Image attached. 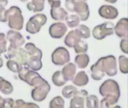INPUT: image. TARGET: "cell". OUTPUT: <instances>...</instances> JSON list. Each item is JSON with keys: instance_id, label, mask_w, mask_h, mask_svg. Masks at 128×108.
Wrapping results in <instances>:
<instances>
[{"instance_id": "37", "label": "cell", "mask_w": 128, "mask_h": 108, "mask_svg": "<svg viewBox=\"0 0 128 108\" xmlns=\"http://www.w3.org/2000/svg\"><path fill=\"white\" fill-rule=\"evenodd\" d=\"M76 0H65V7L70 12H74Z\"/></svg>"}, {"instance_id": "30", "label": "cell", "mask_w": 128, "mask_h": 108, "mask_svg": "<svg viewBox=\"0 0 128 108\" xmlns=\"http://www.w3.org/2000/svg\"><path fill=\"white\" fill-rule=\"evenodd\" d=\"M76 92H77V89L76 86L73 85H68L63 88L62 91V94L66 98H71L74 97V95Z\"/></svg>"}, {"instance_id": "47", "label": "cell", "mask_w": 128, "mask_h": 108, "mask_svg": "<svg viewBox=\"0 0 128 108\" xmlns=\"http://www.w3.org/2000/svg\"><path fill=\"white\" fill-rule=\"evenodd\" d=\"M79 1H85V0H79Z\"/></svg>"}, {"instance_id": "45", "label": "cell", "mask_w": 128, "mask_h": 108, "mask_svg": "<svg viewBox=\"0 0 128 108\" xmlns=\"http://www.w3.org/2000/svg\"><path fill=\"white\" fill-rule=\"evenodd\" d=\"M2 66H3V60H2V59L0 57V68H1Z\"/></svg>"}, {"instance_id": "11", "label": "cell", "mask_w": 128, "mask_h": 108, "mask_svg": "<svg viewBox=\"0 0 128 108\" xmlns=\"http://www.w3.org/2000/svg\"><path fill=\"white\" fill-rule=\"evenodd\" d=\"M68 27L62 22H58L52 23L49 28L50 35L52 38L58 39L62 38L67 32Z\"/></svg>"}, {"instance_id": "39", "label": "cell", "mask_w": 128, "mask_h": 108, "mask_svg": "<svg viewBox=\"0 0 128 108\" xmlns=\"http://www.w3.org/2000/svg\"><path fill=\"white\" fill-rule=\"evenodd\" d=\"M6 9L4 6H0V22L6 23L7 17H6Z\"/></svg>"}, {"instance_id": "29", "label": "cell", "mask_w": 128, "mask_h": 108, "mask_svg": "<svg viewBox=\"0 0 128 108\" xmlns=\"http://www.w3.org/2000/svg\"><path fill=\"white\" fill-rule=\"evenodd\" d=\"M66 23L68 27L70 28H75L79 26L80 22V18L76 14H70L68 15L65 20Z\"/></svg>"}, {"instance_id": "26", "label": "cell", "mask_w": 128, "mask_h": 108, "mask_svg": "<svg viewBox=\"0 0 128 108\" xmlns=\"http://www.w3.org/2000/svg\"><path fill=\"white\" fill-rule=\"evenodd\" d=\"M6 65H7V68H8V70H10L11 72L17 73V74L24 67L21 63H20L19 62H17L16 60H14V59H8Z\"/></svg>"}, {"instance_id": "5", "label": "cell", "mask_w": 128, "mask_h": 108, "mask_svg": "<svg viewBox=\"0 0 128 108\" xmlns=\"http://www.w3.org/2000/svg\"><path fill=\"white\" fill-rule=\"evenodd\" d=\"M95 64L109 77H113L117 74V63L114 56L101 57Z\"/></svg>"}, {"instance_id": "20", "label": "cell", "mask_w": 128, "mask_h": 108, "mask_svg": "<svg viewBox=\"0 0 128 108\" xmlns=\"http://www.w3.org/2000/svg\"><path fill=\"white\" fill-rule=\"evenodd\" d=\"M45 0H32L26 5L27 9L33 12H41L44 9Z\"/></svg>"}, {"instance_id": "43", "label": "cell", "mask_w": 128, "mask_h": 108, "mask_svg": "<svg viewBox=\"0 0 128 108\" xmlns=\"http://www.w3.org/2000/svg\"><path fill=\"white\" fill-rule=\"evenodd\" d=\"M0 108H4V98L0 95Z\"/></svg>"}, {"instance_id": "19", "label": "cell", "mask_w": 128, "mask_h": 108, "mask_svg": "<svg viewBox=\"0 0 128 108\" xmlns=\"http://www.w3.org/2000/svg\"><path fill=\"white\" fill-rule=\"evenodd\" d=\"M26 67L33 71H40L43 67L41 59L36 56H29L26 64Z\"/></svg>"}, {"instance_id": "6", "label": "cell", "mask_w": 128, "mask_h": 108, "mask_svg": "<svg viewBox=\"0 0 128 108\" xmlns=\"http://www.w3.org/2000/svg\"><path fill=\"white\" fill-rule=\"evenodd\" d=\"M50 89H51L50 85L45 80L44 82L35 86L34 89L32 90L31 96L32 100L36 102H40L44 101L47 95L49 94Z\"/></svg>"}, {"instance_id": "25", "label": "cell", "mask_w": 128, "mask_h": 108, "mask_svg": "<svg viewBox=\"0 0 128 108\" xmlns=\"http://www.w3.org/2000/svg\"><path fill=\"white\" fill-rule=\"evenodd\" d=\"M52 81L53 83V84L56 86H64L68 81L64 79L62 73L61 71H56L52 76Z\"/></svg>"}, {"instance_id": "14", "label": "cell", "mask_w": 128, "mask_h": 108, "mask_svg": "<svg viewBox=\"0 0 128 108\" xmlns=\"http://www.w3.org/2000/svg\"><path fill=\"white\" fill-rule=\"evenodd\" d=\"M74 12L80 17V20L86 21L89 17V8L85 1H76L74 8Z\"/></svg>"}, {"instance_id": "23", "label": "cell", "mask_w": 128, "mask_h": 108, "mask_svg": "<svg viewBox=\"0 0 128 108\" xmlns=\"http://www.w3.org/2000/svg\"><path fill=\"white\" fill-rule=\"evenodd\" d=\"M13 91H14V87L12 84L9 81L0 77V92L4 95H10L13 92Z\"/></svg>"}, {"instance_id": "9", "label": "cell", "mask_w": 128, "mask_h": 108, "mask_svg": "<svg viewBox=\"0 0 128 108\" xmlns=\"http://www.w3.org/2000/svg\"><path fill=\"white\" fill-rule=\"evenodd\" d=\"M52 62L56 65H64L70 59L68 50L64 47H57L52 53Z\"/></svg>"}, {"instance_id": "1", "label": "cell", "mask_w": 128, "mask_h": 108, "mask_svg": "<svg viewBox=\"0 0 128 108\" xmlns=\"http://www.w3.org/2000/svg\"><path fill=\"white\" fill-rule=\"evenodd\" d=\"M100 94L104 97L100 102V107L108 108L116 104L120 98L121 92L118 83L114 80H106L99 89Z\"/></svg>"}, {"instance_id": "32", "label": "cell", "mask_w": 128, "mask_h": 108, "mask_svg": "<svg viewBox=\"0 0 128 108\" xmlns=\"http://www.w3.org/2000/svg\"><path fill=\"white\" fill-rule=\"evenodd\" d=\"M88 44L81 39L78 41L74 46V50L76 53H85L88 51Z\"/></svg>"}, {"instance_id": "28", "label": "cell", "mask_w": 128, "mask_h": 108, "mask_svg": "<svg viewBox=\"0 0 128 108\" xmlns=\"http://www.w3.org/2000/svg\"><path fill=\"white\" fill-rule=\"evenodd\" d=\"M91 75L94 80H100L105 76V73L94 64L91 67Z\"/></svg>"}, {"instance_id": "36", "label": "cell", "mask_w": 128, "mask_h": 108, "mask_svg": "<svg viewBox=\"0 0 128 108\" xmlns=\"http://www.w3.org/2000/svg\"><path fill=\"white\" fill-rule=\"evenodd\" d=\"M7 38L4 33L0 32V55L5 53L7 50Z\"/></svg>"}, {"instance_id": "21", "label": "cell", "mask_w": 128, "mask_h": 108, "mask_svg": "<svg viewBox=\"0 0 128 108\" xmlns=\"http://www.w3.org/2000/svg\"><path fill=\"white\" fill-rule=\"evenodd\" d=\"M24 48L28 52V56H36V57H39L42 59V56H43L42 51L39 48H38L33 43H31V42L26 43L25 44Z\"/></svg>"}, {"instance_id": "35", "label": "cell", "mask_w": 128, "mask_h": 108, "mask_svg": "<svg viewBox=\"0 0 128 108\" xmlns=\"http://www.w3.org/2000/svg\"><path fill=\"white\" fill-rule=\"evenodd\" d=\"M119 68L123 74L128 73V58L125 56H119Z\"/></svg>"}, {"instance_id": "18", "label": "cell", "mask_w": 128, "mask_h": 108, "mask_svg": "<svg viewBox=\"0 0 128 108\" xmlns=\"http://www.w3.org/2000/svg\"><path fill=\"white\" fill-rule=\"evenodd\" d=\"M88 81H89V79H88L87 74L84 71H82L78 72L75 75L73 80V83L77 86H83L87 85Z\"/></svg>"}, {"instance_id": "42", "label": "cell", "mask_w": 128, "mask_h": 108, "mask_svg": "<svg viewBox=\"0 0 128 108\" xmlns=\"http://www.w3.org/2000/svg\"><path fill=\"white\" fill-rule=\"evenodd\" d=\"M8 4V0H0V6H4L6 7Z\"/></svg>"}, {"instance_id": "8", "label": "cell", "mask_w": 128, "mask_h": 108, "mask_svg": "<svg viewBox=\"0 0 128 108\" xmlns=\"http://www.w3.org/2000/svg\"><path fill=\"white\" fill-rule=\"evenodd\" d=\"M7 59H14L21 63L23 66H26L28 54L25 48L19 47L16 49H8L7 53L4 55Z\"/></svg>"}, {"instance_id": "13", "label": "cell", "mask_w": 128, "mask_h": 108, "mask_svg": "<svg viewBox=\"0 0 128 108\" xmlns=\"http://www.w3.org/2000/svg\"><path fill=\"white\" fill-rule=\"evenodd\" d=\"M99 15L105 19H110L114 20L118 15V11L116 8L109 5H104L100 6L98 10Z\"/></svg>"}, {"instance_id": "17", "label": "cell", "mask_w": 128, "mask_h": 108, "mask_svg": "<svg viewBox=\"0 0 128 108\" xmlns=\"http://www.w3.org/2000/svg\"><path fill=\"white\" fill-rule=\"evenodd\" d=\"M76 72V67L74 63H68L62 70V73L67 81L73 80Z\"/></svg>"}, {"instance_id": "16", "label": "cell", "mask_w": 128, "mask_h": 108, "mask_svg": "<svg viewBox=\"0 0 128 108\" xmlns=\"http://www.w3.org/2000/svg\"><path fill=\"white\" fill-rule=\"evenodd\" d=\"M50 15L54 20L56 21H64L68 16V12L62 7L51 8Z\"/></svg>"}, {"instance_id": "31", "label": "cell", "mask_w": 128, "mask_h": 108, "mask_svg": "<svg viewBox=\"0 0 128 108\" xmlns=\"http://www.w3.org/2000/svg\"><path fill=\"white\" fill-rule=\"evenodd\" d=\"M14 108H38L39 106L35 103L32 102H26L22 99L16 100L14 102Z\"/></svg>"}, {"instance_id": "27", "label": "cell", "mask_w": 128, "mask_h": 108, "mask_svg": "<svg viewBox=\"0 0 128 108\" xmlns=\"http://www.w3.org/2000/svg\"><path fill=\"white\" fill-rule=\"evenodd\" d=\"M75 32L80 38L83 39L88 38L91 35L90 29L86 25H80L77 29H75Z\"/></svg>"}, {"instance_id": "34", "label": "cell", "mask_w": 128, "mask_h": 108, "mask_svg": "<svg viewBox=\"0 0 128 108\" xmlns=\"http://www.w3.org/2000/svg\"><path fill=\"white\" fill-rule=\"evenodd\" d=\"M64 100L61 96H56L53 98L50 102V108H64Z\"/></svg>"}, {"instance_id": "4", "label": "cell", "mask_w": 128, "mask_h": 108, "mask_svg": "<svg viewBox=\"0 0 128 108\" xmlns=\"http://www.w3.org/2000/svg\"><path fill=\"white\" fill-rule=\"evenodd\" d=\"M46 21L47 17L45 14L38 13L29 18L26 25V30L29 34H37L46 24Z\"/></svg>"}, {"instance_id": "12", "label": "cell", "mask_w": 128, "mask_h": 108, "mask_svg": "<svg viewBox=\"0 0 128 108\" xmlns=\"http://www.w3.org/2000/svg\"><path fill=\"white\" fill-rule=\"evenodd\" d=\"M88 96V92L85 89L77 91L70 101V108H83L85 107V100Z\"/></svg>"}, {"instance_id": "24", "label": "cell", "mask_w": 128, "mask_h": 108, "mask_svg": "<svg viewBox=\"0 0 128 108\" xmlns=\"http://www.w3.org/2000/svg\"><path fill=\"white\" fill-rule=\"evenodd\" d=\"M75 63L80 68H85L89 63V56L87 54H79L75 57Z\"/></svg>"}, {"instance_id": "10", "label": "cell", "mask_w": 128, "mask_h": 108, "mask_svg": "<svg viewBox=\"0 0 128 108\" xmlns=\"http://www.w3.org/2000/svg\"><path fill=\"white\" fill-rule=\"evenodd\" d=\"M6 38L8 41L9 42V46L8 49H16L19 47H22V46L25 44V38L23 36L16 30H9L7 32Z\"/></svg>"}, {"instance_id": "40", "label": "cell", "mask_w": 128, "mask_h": 108, "mask_svg": "<svg viewBox=\"0 0 128 108\" xmlns=\"http://www.w3.org/2000/svg\"><path fill=\"white\" fill-rule=\"evenodd\" d=\"M15 101L12 98H4V108H12L14 107Z\"/></svg>"}, {"instance_id": "44", "label": "cell", "mask_w": 128, "mask_h": 108, "mask_svg": "<svg viewBox=\"0 0 128 108\" xmlns=\"http://www.w3.org/2000/svg\"><path fill=\"white\" fill-rule=\"evenodd\" d=\"M105 1L109 3H111V4H114V3H116L118 0H105Z\"/></svg>"}, {"instance_id": "41", "label": "cell", "mask_w": 128, "mask_h": 108, "mask_svg": "<svg viewBox=\"0 0 128 108\" xmlns=\"http://www.w3.org/2000/svg\"><path fill=\"white\" fill-rule=\"evenodd\" d=\"M48 3L51 6V8H56L61 6V0H47Z\"/></svg>"}, {"instance_id": "15", "label": "cell", "mask_w": 128, "mask_h": 108, "mask_svg": "<svg viewBox=\"0 0 128 108\" xmlns=\"http://www.w3.org/2000/svg\"><path fill=\"white\" fill-rule=\"evenodd\" d=\"M116 34L119 38H128V19L124 17L118 20L116 26L114 27Z\"/></svg>"}, {"instance_id": "2", "label": "cell", "mask_w": 128, "mask_h": 108, "mask_svg": "<svg viewBox=\"0 0 128 108\" xmlns=\"http://www.w3.org/2000/svg\"><path fill=\"white\" fill-rule=\"evenodd\" d=\"M7 22L9 28L20 31L23 28L24 17L21 9L17 6H11L6 11Z\"/></svg>"}, {"instance_id": "46", "label": "cell", "mask_w": 128, "mask_h": 108, "mask_svg": "<svg viewBox=\"0 0 128 108\" xmlns=\"http://www.w3.org/2000/svg\"><path fill=\"white\" fill-rule=\"evenodd\" d=\"M20 2H27L28 0H20Z\"/></svg>"}, {"instance_id": "33", "label": "cell", "mask_w": 128, "mask_h": 108, "mask_svg": "<svg viewBox=\"0 0 128 108\" xmlns=\"http://www.w3.org/2000/svg\"><path fill=\"white\" fill-rule=\"evenodd\" d=\"M86 107L88 108H98L99 107V100L98 98L94 95H92L86 97Z\"/></svg>"}, {"instance_id": "22", "label": "cell", "mask_w": 128, "mask_h": 108, "mask_svg": "<svg viewBox=\"0 0 128 108\" xmlns=\"http://www.w3.org/2000/svg\"><path fill=\"white\" fill-rule=\"evenodd\" d=\"M81 38L76 33L75 30H72V31L69 32L68 34L66 35V37L64 38V44L68 47H74L75 44Z\"/></svg>"}, {"instance_id": "38", "label": "cell", "mask_w": 128, "mask_h": 108, "mask_svg": "<svg viewBox=\"0 0 128 108\" xmlns=\"http://www.w3.org/2000/svg\"><path fill=\"white\" fill-rule=\"evenodd\" d=\"M120 47H121V50L124 53H128V38H125L124 39H122L121 41V44H120Z\"/></svg>"}, {"instance_id": "7", "label": "cell", "mask_w": 128, "mask_h": 108, "mask_svg": "<svg viewBox=\"0 0 128 108\" xmlns=\"http://www.w3.org/2000/svg\"><path fill=\"white\" fill-rule=\"evenodd\" d=\"M114 33V24L112 22H105L100 25L96 26L93 31L92 35L97 40H102L106 36L111 35Z\"/></svg>"}, {"instance_id": "3", "label": "cell", "mask_w": 128, "mask_h": 108, "mask_svg": "<svg viewBox=\"0 0 128 108\" xmlns=\"http://www.w3.org/2000/svg\"><path fill=\"white\" fill-rule=\"evenodd\" d=\"M18 76L22 81L26 82L32 87H34L45 80L36 71H33L26 66H24L18 73Z\"/></svg>"}]
</instances>
